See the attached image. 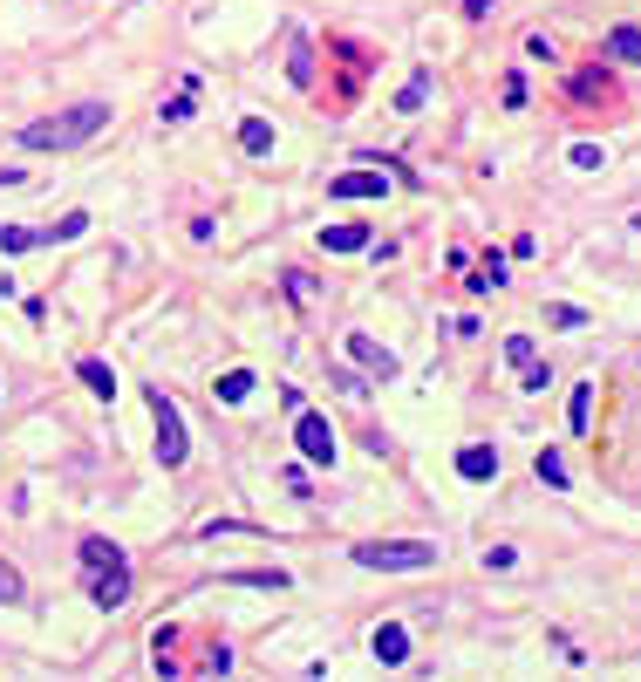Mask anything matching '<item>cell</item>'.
Listing matches in <instances>:
<instances>
[{
    "label": "cell",
    "mask_w": 641,
    "mask_h": 682,
    "mask_svg": "<svg viewBox=\"0 0 641 682\" xmlns=\"http://www.w3.org/2000/svg\"><path fill=\"white\" fill-rule=\"evenodd\" d=\"M96 130H110V103H76V110H55L28 123V130H14V144L21 151H82Z\"/></svg>",
    "instance_id": "cell-1"
},
{
    "label": "cell",
    "mask_w": 641,
    "mask_h": 682,
    "mask_svg": "<svg viewBox=\"0 0 641 682\" xmlns=\"http://www.w3.org/2000/svg\"><path fill=\"white\" fill-rule=\"evenodd\" d=\"M355 567H369V573H423V567H437V546H430V539H362V546H355Z\"/></svg>",
    "instance_id": "cell-2"
},
{
    "label": "cell",
    "mask_w": 641,
    "mask_h": 682,
    "mask_svg": "<svg viewBox=\"0 0 641 682\" xmlns=\"http://www.w3.org/2000/svg\"><path fill=\"white\" fill-rule=\"evenodd\" d=\"M151 417H157V457H164V471H178L185 464V417L164 389H151Z\"/></svg>",
    "instance_id": "cell-3"
},
{
    "label": "cell",
    "mask_w": 641,
    "mask_h": 682,
    "mask_svg": "<svg viewBox=\"0 0 641 682\" xmlns=\"http://www.w3.org/2000/svg\"><path fill=\"white\" fill-rule=\"evenodd\" d=\"M294 444H301V457L314 464V471H328V464H335V430H328V417H314V410H301Z\"/></svg>",
    "instance_id": "cell-4"
},
{
    "label": "cell",
    "mask_w": 641,
    "mask_h": 682,
    "mask_svg": "<svg viewBox=\"0 0 641 682\" xmlns=\"http://www.w3.org/2000/svg\"><path fill=\"white\" fill-rule=\"evenodd\" d=\"M89 601L103 607V614H116V607L130 601V567H123V560H116V567H96L89 573Z\"/></svg>",
    "instance_id": "cell-5"
},
{
    "label": "cell",
    "mask_w": 641,
    "mask_h": 682,
    "mask_svg": "<svg viewBox=\"0 0 641 682\" xmlns=\"http://www.w3.org/2000/svg\"><path fill=\"white\" fill-rule=\"evenodd\" d=\"M369 648H376V662H382V669H403V662H410V628H403V621H382Z\"/></svg>",
    "instance_id": "cell-6"
},
{
    "label": "cell",
    "mask_w": 641,
    "mask_h": 682,
    "mask_svg": "<svg viewBox=\"0 0 641 682\" xmlns=\"http://www.w3.org/2000/svg\"><path fill=\"white\" fill-rule=\"evenodd\" d=\"M328 191H335V198H382L389 178H382V171H341V178H328Z\"/></svg>",
    "instance_id": "cell-7"
},
{
    "label": "cell",
    "mask_w": 641,
    "mask_h": 682,
    "mask_svg": "<svg viewBox=\"0 0 641 682\" xmlns=\"http://www.w3.org/2000/svg\"><path fill=\"white\" fill-rule=\"evenodd\" d=\"M457 478H471V485L498 478V451H491V444H464V451H457Z\"/></svg>",
    "instance_id": "cell-8"
},
{
    "label": "cell",
    "mask_w": 641,
    "mask_h": 682,
    "mask_svg": "<svg viewBox=\"0 0 641 682\" xmlns=\"http://www.w3.org/2000/svg\"><path fill=\"white\" fill-rule=\"evenodd\" d=\"M348 355H355L362 369H376V376H396V355H389L382 341H369V335H348Z\"/></svg>",
    "instance_id": "cell-9"
},
{
    "label": "cell",
    "mask_w": 641,
    "mask_h": 682,
    "mask_svg": "<svg viewBox=\"0 0 641 682\" xmlns=\"http://www.w3.org/2000/svg\"><path fill=\"white\" fill-rule=\"evenodd\" d=\"M607 62H628V69H641V28H614V35H607Z\"/></svg>",
    "instance_id": "cell-10"
},
{
    "label": "cell",
    "mask_w": 641,
    "mask_h": 682,
    "mask_svg": "<svg viewBox=\"0 0 641 682\" xmlns=\"http://www.w3.org/2000/svg\"><path fill=\"white\" fill-rule=\"evenodd\" d=\"M239 144H246L253 157H266L273 151V123H266V116H246V123H239Z\"/></svg>",
    "instance_id": "cell-11"
},
{
    "label": "cell",
    "mask_w": 641,
    "mask_h": 682,
    "mask_svg": "<svg viewBox=\"0 0 641 682\" xmlns=\"http://www.w3.org/2000/svg\"><path fill=\"white\" fill-rule=\"evenodd\" d=\"M321 246H328V253H362L369 232H362V226H328V232H321Z\"/></svg>",
    "instance_id": "cell-12"
},
{
    "label": "cell",
    "mask_w": 641,
    "mask_h": 682,
    "mask_svg": "<svg viewBox=\"0 0 641 682\" xmlns=\"http://www.w3.org/2000/svg\"><path fill=\"white\" fill-rule=\"evenodd\" d=\"M253 396V369H226L219 376V403H246Z\"/></svg>",
    "instance_id": "cell-13"
},
{
    "label": "cell",
    "mask_w": 641,
    "mask_h": 682,
    "mask_svg": "<svg viewBox=\"0 0 641 682\" xmlns=\"http://www.w3.org/2000/svg\"><path fill=\"white\" fill-rule=\"evenodd\" d=\"M82 382H89V389H96L103 403H110V396H116V376H110V362H96V355L82 362Z\"/></svg>",
    "instance_id": "cell-14"
},
{
    "label": "cell",
    "mask_w": 641,
    "mask_h": 682,
    "mask_svg": "<svg viewBox=\"0 0 641 682\" xmlns=\"http://www.w3.org/2000/svg\"><path fill=\"white\" fill-rule=\"evenodd\" d=\"M566 423H573V430H587V423H594V389H587V382L573 389V403H566Z\"/></svg>",
    "instance_id": "cell-15"
},
{
    "label": "cell",
    "mask_w": 641,
    "mask_h": 682,
    "mask_svg": "<svg viewBox=\"0 0 641 682\" xmlns=\"http://www.w3.org/2000/svg\"><path fill=\"white\" fill-rule=\"evenodd\" d=\"M423 103H430V76H416V82L396 89V110H423Z\"/></svg>",
    "instance_id": "cell-16"
},
{
    "label": "cell",
    "mask_w": 641,
    "mask_h": 682,
    "mask_svg": "<svg viewBox=\"0 0 641 682\" xmlns=\"http://www.w3.org/2000/svg\"><path fill=\"white\" fill-rule=\"evenodd\" d=\"M82 560H89V567H116L123 553H116L110 539H82Z\"/></svg>",
    "instance_id": "cell-17"
},
{
    "label": "cell",
    "mask_w": 641,
    "mask_h": 682,
    "mask_svg": "<svg viewBox=\"0 0 641 682\" xmlns=\"http://www.w3.org/2000/svg\"><path fill=\"white\" fill-rule=\"evenodd\" d=\"M566 164H573V171H601V144H587V137H580V144L566 151Z\"/></svg>",
    "instance_id": "cell-18"
},
{
    "label": "cell",
    "mask_w": 641,
    "mask_h": 682,
    "mask_svg": "<svg viewBox=\"0 0 641 682\" xmlns=\"http://www.w3.org/2000/svg\"><path fill=\"white\" fill-rule=\"evenodd\" d=\"M28 246H41L28 226H0V253H28Z\"/></svg>",
    "instance_id": "cell-19"
},
{
    "label": "cell",
    "mask_w": 641,
    "mask_h": 682,
    "mask_svg": "<svg viewBox=\"0 0 641 682\" xmlns=\"http://www.w3.org/2000/svg\"><path fill=\"white\" fill-rule=\"evenodd\" d=\"M505 362H512V369H526V362H539V348H532L526 335H512V341H505Z\"/></svg>",
    "instance_id": "cell-20"
},
{
    "label": "cell",
    "mask_w": 641,
    "mask_h": 682,
    "mask_svg": "<svg viewBox=\"0 0 641 682\" xmlns=\"http://www.w3.org/2000/svg\"><path fill=\"white\" fill-rule=\"evenodd\" d=\"M539 485H566V464L553 451H539Z\"/></svg>",
    "instance_id": "cell-21"
},
{
    "label": "cell",
    "mask_w": 641,
    "mask_h": 682,
    "mask_svg": "<svg viewBox=\"0 0 641 682\" xmlns=\"http://www.w3.org/2000/svg\"><path fill=\"white\" fill-rule=\"evenodd\" d=\"M485 567H491V573H512V567H519V546H491Z\"/></svg>",
    "instance_id": "cell-22"
},
{
    "label": "cell",
    "mask_w": 641,
    "mask_h": 682,
    "mask_svg": "<svg viewBox=\"0 0 641 682\" xmlns=\"http://www.w3.org/2000/svg\"><path fill=\"white\" fill-rule=\"evenodd\" d=\"M82 232H89V212H69V219L55 226V239H82Z\"/></svg>",
    "instance_id": "cell-23"
},
{
    "label": "cell",
    "mask_w": 641,
    "mask_h": 682,
    "mask_svg": "<svg viewBox=\"0 0 641 682\" xmlns=\"http://www.w3.org/2000/svg\"><path fill=\"white\" fill-rule=\"evenodd\" d=\"M0 601H21V573L0 560Z\"/></svg>",
    "instance_id": "cell-24"
},
{
    "label": "cell",
    "mask_w": 641,
    "mask_h": 682,
    "mask_svg": "<svg viewBox=\"0 0 641 682\" xmlns=\"http://www.w3.org/2000/svg\"><path fill=\"white\" fill-rule=\"evenodd\" d=\"M191 116V76H185V96H178V103H164V123H185Z\"/></svg>",
    "instance_id": "cell-25"
},
{
    "label": "cell",
    "mask_w": 641,
    "mask_h": 682,
    "mask_svg": "<svg viewBox=\"0 0 641 682\" xmlns=\"http://www.w3.org/2000/svg\"><path fill=\"white\" fill-rule=\"evenodd\" d=\"M294 82H301V89L314 82V55H307V48H294Z\"/></svg>",
    "instance_id": "cell-26"
},
{
    "label": "cell",
    "mask_w": 641,
    "mask_h": 682,
    "mask_svg": "<svg viewBox=\"0 0 641 682\" xmlns=\"http://www.w3.org/2000/svg\"><path fill=\"white\" fill-rule=\"evenodd\" d=\"M457 7H464V14H491V0H457Z\"/></svg>",
    "instance_id": "cell-27"
},
{
    "label": "cell",
    "mask_w": 641,
    "mask_h": 682,
    "mask_svg": "<svg viewBox=\"0 0 641 682\" xmlns=\"http://www.w3.org/2000/svg\"><path fill=\"white\" fill-rule=\"evenodd\" d=\"M635 232H641V219H635Z\"/></svg>",
    "instance_id": "cell-28"
}]
</instances>
